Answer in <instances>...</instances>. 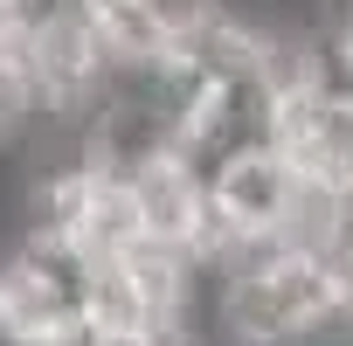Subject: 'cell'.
Here are the masks:
<instances>
[{"instance_id": "1", "label": "cell", "mask_w": 353, "mask_h": 346, "mask_svg": "<svg viewBox=\"0 0 353 346\" xmlns=\"http://www.w3.org/2000/svg\"><path fill=\"white\" fill-rule=\"evenodd\" d=\"M125 194H132V215L145 229V243H166V250H181L194 263H208L215 250V194H208V166L194 152H181L173 139L132 152L125 166Z\"/></svg>"}, {"instance_id": "2", "label": "cell", "mask_w": 353, "mask_h": 346, "mask_svg": "<svg viewBox=\"0 0 353 346\" xmlns=\"http://www.w3.org/2000/svg\"><path fill=\"white\" fill-rule=\"evenodd\" d=\"M291 181H298V159L263 132L236 152H222L208 166V194H215V229L222 236H277L284 222V201H291ZM215 236V243H222Z\"/></svg>"}, {"instance_id": "3", "label": "cell", "mask_w": 353, "mask_h": 346, "mask_svg": "<svg viewBox=\"0 0 353 346\" xmlns=\"http://www.w3.org/2000/svg\"><path fill=\"white\" fill-rule=\"evenodd\" d=\"M77 8H83L104 35H125V28H139V21H145V8H152V0H77Z\"/></svg>"}]
</instances>
